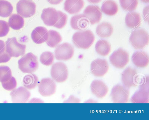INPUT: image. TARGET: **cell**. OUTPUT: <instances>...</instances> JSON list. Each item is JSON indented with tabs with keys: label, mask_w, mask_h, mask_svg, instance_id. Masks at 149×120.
Masks as SVG:
<instances>
[{
	"label": "cell",
	"mask_w": 149,
	"mask_h": 120,
	"mask_svg": "<svg viewBox=\"0 0 149 120\" xmlns=\"http://www.w3.org/2000/svg\"><path fill=\"white\" fill-rule=\"evenodd\" d=\"M95 38L92 32L87 30L74 33L72 37V41L77 47L87 49L92 44Z\"/></svg>",
	"instance_id": "cell-1"
},
{
	"label": "cell",
	"mask_w": 149,
	"mask_h": 120,
	"mask_svg": "<svg viewBox=\"0 0 149 120\" xmlns=\"http://www.w3.org/2000/svg\"><path fill=\"white\" fill-rule=\"evenodd\" d=\"M19 69L24 73L32 74L38 67L37 56L31 53L24 55L18 61Z\"/></svg>",
	"instance_id": "cell-2"
},
{
	"label": "cell",
	"mask_w": 149,
	"mask_h": 120,
	"mask_svg": "<svg viewBox=\"0 0 149 120\" xmlns=\"http://www.w3.org/2000/svg\"><path fill=\"white\" fill-rule=\"evenodd\" d=\"M149 35L143 28H139L133 31L129 38L132 46L136 49L144 48L148 43Z\"/></svg>",
	"instance_id": "cell-3"
},
{
	"label": "cell",
	"mask_w": 149,
	"mask_h": 120,
	"mask_svg": "<svg viewBox=\"0 0 149 120\" xmlns=\"http://www.w3.org/2000/svg\"><path fill=\"white\" fill-rule=\"evenodd\" d=\"M6 52L12 57H18L24 55L26 46L19 42L16 38H9L5 42Z\"/></svg>",
	"instance_id": "cell-4"
},
{
	"label": "cell",
	"mask_w": 149,
	"mask_h": 120,
	"mask_svg": "<svg viewBox=\"0 0 149 120\" xmlns=\"http://www.w3.org/2000/svg\"><path fill=\"white\" fill-rule=\"evenodd\" d=\"M50 73L53 79L59 83L65 81L68 75L67 66L61 62H57L54 64L51 67Z\"/></svg>",
	"instance_id": "cell-5"
},
{
	"label": "cell",
	"mask_w": 149,
	"mask_h": 120,
	"mask_svg": "<svg viewBox=\"0 0 149 120\" xmlns=\"http://www.w3.org/2000/svg\"><path fill=\"white\" fill-rule=\"evenodd\" d=\"M129 95L130 91L128 88L117 84L112 88L110 95L113 103H126L128 102Z\"/></svg>",
	"instance_id": "cell-6"
},
{
	"label": "cell",
	"mask_w": 149,
	"mask_h": 120,
	"mask_svg": "<svg viewBox=\"0 0 149 120\" xmlns=\"http://www.w3.org/2000/svg\"><path fill=\"white\" fill-rule=\"evenodd\" d=\"M111 64L115 67L122 69L129 61L128 53L123 49L120 48L115 51L109 57Z\"/></svg>",
	"instance_id": "cell-7"
},
{
	"label": "cell",
	"mask_w": 149,
	"mask_h": 120,
	"mask_svg": "<svg viewBox=\"0 0 149 120\" xmlns=\"http://www.w3.org/2000/svg\"><path fill=\"white\" fill-rule=\"evenodd\" d=\"M136 70L131 67L126 69L121 74L122 81L124 86L130 88L137 85L139 83V78Z\"/></svg>",
	"instance_id": "cell-8"
},
{
	"label": "cell",
	"mask_w": 149,
	"mask_h": 120,
	"mask_svg": "<svg viewBox=\"0 0 149 120\" xmlns=\"http://www.w3.org/2000/svg\"><path fill=\"white\" fill-rule=\"evenodd\" d=\"M36 5L31 0H20L16 5L17 14L24 18L30 17L36 12Z\"/></svg>",
	"instance_id": "cell-9"
},
{
	"label": "cell",
	"mask_w": 149,
	"mask_h": 120,
	"mask_svg": "<svg viewBox=\"0 0 149 120\" xmlns=\"http://www.w3.org/2000/svg\"><path fill=\"white\" fill-rule=\"evenodd\" d=\"M74 49L73 46L68 43H64L58 45L54 51L55 56L58 60H68L73 57Z\"/></svg>",
	"instance_id": "cell-10"
},
{
	"label": "cell",
	"mask_w": 149,
	"mask_h": 120,
	"mask_svg": "<svg viewBox=\"0 0 149 120\" xmlns=\"http://www.w3.org/2000/svg\"><path fill=\"white\" fill-rule=\"evenodd\" d=\"M109 67L108 62L106 60L98 58L91 62V71L95 76L100 77L104 76L107 72Z\"/></svg>",
	"instance_id": "cell-11"
},
{
	"label": "cell",
	"mask_w": 149,
	"mask_h": 120,
	"mask_svg": "<svg viewBox=\"0 0 149 120\" xmlns=\"http://www.w3.org/2000/svg\"><path fill=\"white\" fill-rule=\"evenodd\" d=\"M40 94L44 96H49L54 94L56 91V85L54 81L49 78L42 79L38 85Z\"/></svg>",
	"instance_id": "cell-12"
},
{
	"label": "cell",
	"mask_w": 149,
	"mask_h": 120,
	"mask_svg": "<svg viewBox=\"0 0 149 120\" xmlns=\"http://www.w3.org/2000/svg\"><path fill=\"white\" fill-rule=\"evenodd\" d=\"M83 14L91 25L98 23L102 17L100 9L97 6H88L84 9Z\"/></svg>",
	"instance_id": "cell-13"
},
{
	"label": "cell",
	"mask_w": 149,
	"mask_h": 120,
	"mask_svg": "<svg viewBox=\"0 0 149 120\" xmlns=\"http://www.w3.org/2000/svg\"><path fill=\"white\" fill-rule=\"evenodd\" d=\"M10 95L13 103H26L29 100L31 93L28 89L21 86L12 90Z\"/></svg>",
	"instance_id": "cell-14"
},
{
	"label": "cell",
	"mask_w": 149,
	"mask_h": 120,
	"mask_svg": "<svg viewBox=\"0 0 149 120\" xmlns=\"http://www.w3.org/2000/svg\"><path fill=\"white\" fill-rule=\"evenodd\" d=\"M41 18L44 23L49 26H54L58 19V11L53 8H44L41 15Z\"/></svg>",
	"instance_id": "cell-15"
},
{
	"label": "cell",
	"mask_w": 149,
	"mask_h": 120,
	"mask_svg": "<svg viewBox=\"0 0 149 120\" xmlns=\"http://www.w3.org/2000/svg\"><path fill=\"white\" fill-rule=\"evenodd\" d=\"M91 89L92 93L100 98L104 97L108 92L107 85L102 81L99 80H95L92 82Z\"/></svg>",
	"instance_id": "cell-16"
},
{
	"label": "cell",
	"mask_w": 149,
	"mask_h": 120,
	"mask_svg": "<svg viewBox=\"0 0 149 120\" xmlns=\"http://www.w3.org/2000/svg\"><path fill=\"white\" fill-rule=\"evenodd\" d=\"M70 24L73 29L77 30H83L87 28L89 23L83 14H79L75 15L71 17Z\"/></svg>",
	"instance_id": "cell-17"
},
{
	"label": "cell",
	"mask_w": 149,
	"mask_h": 120,
	"mask_svg": "<svg viewBox=\"0 0 149 120\" xmlns=\"http://www.w3.org/2000/svg\"><path fill=\"white\" fill-rule=\"evenodd\" d=\"M132 60L137 67L143 68L147 67L149 62L148 54L143 51H138L134 52L132 57Z\"/></svg>",
	"instance_id": "cell-18"
},
{
	"label": "cell",
	"mask_w": 149,
	"mask_h": 120,
	"mask_svg": "<svg viewBox=\"0 0 149 120\" xmlns=\"http://www.w3.org/2000/svg\"><path fill=\"white\" fill-rule=\"evenodd\" d=\"M48 37L47 29L42 26L36 28L31 33V38L35 43L39 44L46 42Z\"/></svg>",
	"instance_id": "cell-19"
},
{
	"label": "cell",
	"mask_w": 149,
	"mask_h": 120,
	"mask_svg": "<svg viewBox=\"0 0 149 120\" xmlns=\"http://www.w3.org/2000/svg\"><path fill=\"white\" fill-rule=\"evenodd\" d=\"M84 4L83 0H65L64 3V9L70 14H75L81 10Z\"/></svg>",
	"instance_id": "cell-20"
},
{
	"label": "cell",
	"mask_w": 149,
	"mask_h": 120,
	"mask_svg": "<svg viewBox=\"0 0 149 120\" xmlns=\"http://www.w3.org/2000/svg\"><path fill=\"white\" fill-rule=\"evenodd\" d=\"M126 26L131 28H138L141 24V18L139 13L133 12L128 13L126 15L125 19Z\"/></svg>",
	"instance_id": "cell-21"
},
{
	"label": "cell",
	"mask_w": 149,
	"mask_h": 120,
	"mask_svg": "<svg viewBox=\"0 0 149 120\" xmlns=\"http://www.w3.org/2000/svg\"><path fill=\"white\" fill-rule=\"evenodd\" d=\"M131 101L133 103H148L149 90L140 88L132 96Z\"/></svg>",
	"instance_id": "cell-22"
},
{
	"label": "cell",
	"mask_w": 149,
	"mask_h": 120,
	"mask_svg": "<svg viewBox=\"0 0 149 120\" xmlns=\"http://www.w3.org/2000/svg\"><path fill=\"white\" fill-rule=\"evenodd\" d=\"M113 32L112 25L107 22H103L97 26L96 32L97 35L102 38H107L110 36Z\"/></svg>",
	"instance_id": "cell-23"
},
{
	"label": "cell",
	"mask_w": 149,
	"mask_h": 120,
	"mask_svg": "<svg viewBox=\"0 0 149 120\" xmlns=\"http://www.w3.org/2000/svg\"><path fill=\"white\" fill-rule=\"evenodd\" d=\"M101 10L107 15L112 16L117 13L118 10V7L117 4L114 1L107 0L103 3L101 8Z\"/></svg>",
	"instance_id": "cell-24"
},
{
	"label": "cell",
	"mask_w": 149,
	"mask_h": 120,
	"mask_svg": "<svg viewBox=\"0 0 149 120\" xmlns=\"http://www.w3.org/2000/svg\"><path fill=\"white\" fill-rule=\"evenodd\" d=\"M24 23L23 17L17 13L11 15L8 23L9 27L15 30H18L22 28Z\"/></svg>",
	"instance_id": "cell-25"
},
{
	"label": "cell",
	"mask_w": 149,
	"mask_h": 120,
	"mask_svg": "<svg viewBox=\"0 0 149 120\" xmlns=\"http://www.w3.org/2000/svg\"><path fill=\"white\" fill-rule=\"evenodd\" d=\"M95 49L99 54L105 56L107 55L111 51V46L109 43L106 40H98L95 45Z\"/></svg>",
	"instance_id": "cell-26"
},
{
	"label": "cell",
	"mask_w": 149,
	"mask_h": 120,
	"mask_svg": "<svg viewBox=\"0 0 149 120\" xmlns=\"http://www.w3.org/2000/svg\"><path fill=\"white\" fill-rule=\"evenodd\" d=\"M62 37L56 31L51 30L48 31V37L46 42L49 46L54 48L62 41Z\"/></svg>",
	"instance_id": "cell-27"
},
{
	"label": "cell",
	"mask_w": 149,
	"mask_h": 120,
	"mask_svg": "<svg viewBox=\"0 0 149 120\" xmlns=\"http://www.w3.org/2000/svg\"><path fill=\"white\" fill-rule=\"evenodd\" d=\"M38 79L35 74H32L25 75L23 78V84L28 89L35 88L38 84Z\"/></svg>",
	"instance_id": "cell-28"
},
{
	"label": "cell",
	"mask_w": 149,
	"mask_h": 120,
	"mask_svg": "<svg viewBox=\"0 0 149 120\" xmlns=\"http://www.w3.org/2000/svg\"><path fill=\"white\" fill-rule=\"evenodd\" d=\"M13 10L11 4L5 0H0V16L8 17L11 15Z\"/></svg>",
	"instance_id": "cell-29"
},
{
	"label": "cell",
	"mask_w": 149,
	"mask_h": 120,
	"mask_svg": "<svg viewBox=\"0 0 149 120\" xmlns=\"http://www.w3.org/2000/svg\"><path fill=\"white\" fill-rule=\"evenodd\" d=\"M120 4L124 10L132 11L135 10L138 4V0H119Z\"/></svg>",
	"instance_id": "cell-30"
},
{
	"label": "cell",
	"mask_w": 149,
	"mask_h": 120,
	"mask_svg": "<svg viewBox=\"0 0 149 120\" xmlns=\"http://www.w3.org/2000/svg\"><path fill=\"white\" fill-rule=\"evenodd\" d=\"M12 77L11 71L9 67L4 65L0 66V82L1 83L8 81Z\"/></svg>",
	"instance_id": "cell-31"
},
{
	"label": "cell",
	"mask_w": 149,
	"mask_h": 120,
	"mask_svg": "<svg viewBox=\"0 0 149 120\" xmlns=\"http://www.w3.org/2000/svg\"><path fill=\"white\" fill-rule=\"evenodd\" d=\"M54 60L53 54L50 51H46L42 53L40 57V61L43 65L49 66L53 63Z\"/></svg>",
	"instance_id": "cell-32"
},
{
	"label": "cell",
	"mask_w": 149,
	"mask_h": 120,
	"mask_svg": "<svg viewBox=\"0 0 149 120\" xmlns=\"http://www.w3.org/2000/svg\"><path fill=\"white\" fill-rule=\"evenodd\" d=\"M58 19L54 26L58 29H61L66 24L68 17L65 14L61 11L58 10Z\"/></svg>",
	"instance_id": "cell-33"
},
{
	"label": "cell",
	"mask_w": 149,
	"mask_h": 120,
	"mask_svg": "<svg viewBox=\"0 0 149 120\" xmlns=\"http://www.w3.org/2000/svg\"><path fill=\"white\" fill-rule=\"evenodd\" d=\"M3 87L8 91H12L16 87L17 83L15 78L12 76L8 81L1 83Z\"/></svg>",
	"instance_id": "cell-34"
},
{
	"label": "cell",
	"mask_w": 149,
	"mask_h": 120,
	"mask_svg": "<svg viewBox=\"0 0 149 120\" xmlns=\"http://www.w3.org/2000/svg\"><path fill=\"white\" fill-rule=\"evenodd\" d=\"M9 30L8 23L5 21L0 20V37L6 36L9 32Z\"/></svg>",
	"instance_id": "cell-35"
},
{
	"label": "cell",
	"mask_w": 149,
	"mask_h": 120,
	"mask_svg": "<svg viewBox=\"0 0 149 120\" xmlns=\"http://www.w3.org/2000/svg\"><path fill=\"white\" fill-rule=\"evenodd\" d=\"M11 57L6 52L0 54V63H6L10 60Z\"/></svg>",
	"instance_id": "cell-36"
},
{
	"label": "cell",
	"mask_w": 149,
	"mask_h": 120,
	"mask_svg": "<svg viewBox=\"0 0 149 120\" xmlns=\"http://www.w3.org/2000/svg\"><path fill=\"white\" fill-rule=\"evenodd\" d=\"M143 15L145 21L149 22V6H146L143 10Z\"/></svg>",
	"instance_id": "cell-37"
},
{
	"label": "cell",
	"mask_w": 149,
	"mask_h": 120,
	"mask_svg": "<svg viewBox=\"0 0 149 120\" xmlns=\"http://www.w3.org/2000/svg\"><path fill=\"white\" fill-rule=\"evenodd\" d=\"M6 51L5 43L4 42L0 40V54Z\"/></svg>",
	"instance_id": "cell-38"
},
{
	"label": "cell",
	"mask_w": 149,
	"mask_h": 120,
	"mask_svg": "<svg viewBox=\"0 0 149 120\" xmlns=\"http://www.w3.org/2000/svg\"><path fill=\"white\" fill-rule=\"evenodd\" d=\"M63 0H47L50 3L53 5H57L59 4Z\"/></svg>",
	"instance_id": "cell-39"
},
{
	"label": "cell",
	"mask_w": 149,
	"mask_h": 120,
	"mask_svg": "<svg viewBox=\"0 0 149 120\" xmlns=\"http://www.w3.org/2000/svg\"><path fill=\"white\" fill-rule=\"evenodd\" d=\"M89 2L92 3H97L100 2L102 0H87Z\"/></svg>",
	"instance_id": "cell-40"
},
{
	"label": "cell",
	"mask_w": 149,
	"mask_h": 120,
	"mask_svg": "<svg viewBox=\"0 0 149 120\" xmlns=\"http://www.w3.org/2000/svg\"><path fill=\"white\" fill-rule=\"evenodd\" d=\"M141 1L145 3H148L149 2V0H141Z\"/></svg>",
	"instance_id": "cell-41"
}]
</instances>
